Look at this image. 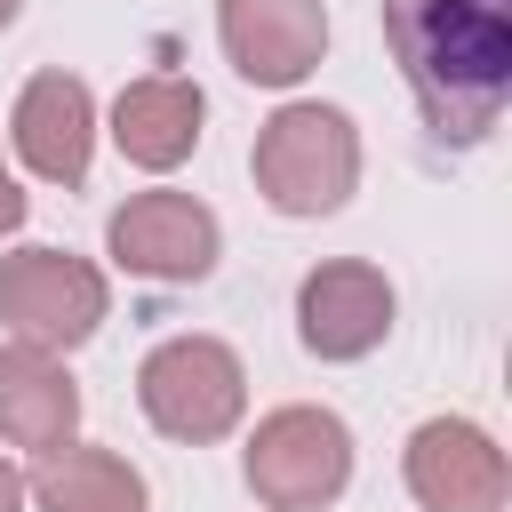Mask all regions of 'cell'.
Instances as JSON below:
<instances>
[{
  "label": "cell",
  "mask_w": 512,
  "mask_h": 512,
  "mask_svg": "<svg viewBox=\"0 0 512 512\" xmlns=\"http://www.w3.org/2000/svg\"><path fill=\"white\" fill-rule=\"evenodd\" d=\"M248 176L264 192V208L280 216H336L360 184V128L352 112L320 104V96H288L248 152Z\"/></svg>",
  "instance_id": "cell-2"
},
{
  "label": "cell",
  "mask_w": 512,
  "mask_h": 512,
  "mask_svg": "<svg viewBox=\"0 0 512 512\" xmlns=\"http://www.w3.org/2000/svg\"><path fill=\"white\" fill-rule=\"evenodd\" d=\"M216 40L240 80L296 88L328 56V8L320 0H216Z\"/></svg>",
  "instance_id": "cell-10"
},
{
  "label": "cell",
  "mask_w": 512,
  "mask_h": 512,
  "mask_svg": "<svg viewBox=\"0 0 512 512\" xmlns=\"http://www.w3.org/2000/svg\"><path fill=\"white\" fill-rule=\"evenodd\" d=\"M384 48L440 144L496 136L512 104V0H384Z\"/></svg>",
  "instance_id": "cell-1"
},
{
  "label": "cell",
  "mask_w": 512,
  "mask_h": 512,
  "mask_svg": "<svg viewBox=\"0 0 512 512\" xmlns=\"http://www.w3.org/2000/svg\"><path fill=\"white\" fill-rule=\"evenodd\" d=\"M24 208H32V200H24V184H16V168H8V152H0V240L24 224Z\"/></svg>",
  "instance_id": "cell-14"
},
{
  "label": "cell",
  "mask_w": 512,
  "mask_h": 512,
  "mask_svg": "<svg viewBox=\"0 0 512 512\" xmlns=\"http://www.w3.org/2000/svg\"><path fill=\"white\" fill-rule=\"evenodd\" d=\"M136 408L160 440L208 448L248 416V368L224 336H160L136 368Z\"/></svg>",
  "instance_id": "cell-3"
},
{
  "label": "cell",
  "mask_w": 512,
  "mask_h": 512,
  "mask_svg": "<svg viewBox=\"0 0 512 512\" xmlns=\"http://www.w3.org/2000/svg\"><path fill=\"white\" fill-rule=\"evenodd\" d=\"M392 312L400 296L368 256H328L296 280V336L312 360H368L392 336Z\"/></svg>",
  "instance_id": "cell-8"
},
{
  "label": "cell",
  "mask_w": 512,
  "mask_h": 512,
  "mask_svg": "<svg viewBox=\"0 0 512 512\" xmlns=\"http://www.w3.org/2000/svg\"><path fill=\"white\" fill-rule=\"evenodd\" d=\"M16 8H24V0H0V32H8V24H16Z\"/></svg>",
  "instance_id": "cell-16"
},
{
  "label": "cell",
  "mask_w": 512,
  "mask_h": 512,
  "mask_svg": "<svg viewBox=\"0 0 512 512\" xmlns=\"http://www.w3.org/2000/svg\"><path fill=\"white\" fill-rule=\"evenodd\" d=\"M240 472H248V496L264 512H320L352 488V424L336 408L288 400V408L256 416Z\"/></svg>",
  "instance_id": "cell-4"
},
{
  "label": "cell",
  "mask_w": 512,
  "mask_h": 512,
  "mask_svg": "<svg viewBox=\"0 0 512 512\" xmlns=\"http://www.w3.org/2000/svg\"><path fill=\"white\" fill-rule=\"evenodd\" d=\"M80 432V384L64 368V352H40V344H0V440L8 448H64Z\"/></svg>",
  "instance_id": "cell-12"
},
{
  "label": "cell",
  "mask_w": 512,
  "mask_h": 512,
  "mask_svg": "<svg viewBox=\"0 0 512 512\" xmlns=\"http://www.w3.org/2000/svg\"><path fill=\"white\" fill-rule=\"evenodd\" d=\"M112 312V280L72 248H16L0 256V328L40 352H80Z\"/></svg>",
  "instance_id": "cell-5"
},
{
  "label": "cell",
  "mask_w": 512,
  "mask_h": 512,
  "mask_svg": "<svg viewBox=\"0 0 512 512\" xmlns=\"http://www.w3.org/2000/svg\"><path fill=\"white\" fill-rule=\"evenodd\" d=\"M400 480L424 512H504L512 464L472 416H424L400 448Z\"/></svg>",
  "instance_id": "cell-7"
},
{
  "label": "cell",
  "mask_w": 512,
  "mask_h": 512,
  "mask_svg": "<svg viewBox=\"0 0 512 512\" xmlns=\"http://www.w3.org/2000/svg\"><path fill=\"white\" fill-rule=\"evenodd\" d=\"M24 504H32V512H152V488H144V472H136L120 448H80V440H64V448H48L40 472L24 480Z\"/></svg>",
  "instance_id": "cell-13"
},
{
  "label": "cell",
  "mask_w": 512,
  "mask_h": 512,
  "mask_svg": "<svg viewBox=\"0 0 512 512\" xmlns=\"http://www.w3.org/2000/svg\"><path fill=\"white\" fill-rule=\"evenodd\" d=\"M200 120H208V96H200V80H184V72H144V80H128V88L112 96V144H120V160L144 168V176L184 168V160L200 152Z\"/></svg>",
  "instance_id": "cell-11"
},
{
  "label": "cell",
  "mask_w": 512,
  "mask_h": 512,
  "mask_svg": "<svg viewBox=\"0 0 512 512\" xmlns=\"http://www.w3.org/2000/svg\"><path fill=\"white\" fill-rule=\"evenodd\" d=\"M0 512H24V472L0 456Z\"/></svg>",
  "instance_id": "cell-15"
},
{
  "label": "cell",
  "mask_w": 512,
  "mask_h": 512,
  "mask_svg": "<svg viewBox=\"0 0 512 512\" xmlns=\"http://www.w3.org/2000/svg\"><path fill=\"white\" fill-rule=\"evenodd\" d=\"M104 256H112L120 272H136V280H160V288L208 280L216 256H224V224H216V208L192 200V192H136V200L112 208Z\"/></svg>",
  "instance_id": "cell-6"
},
{
  "label": "cell",
  "mask_w": 512,
  "mask_h": 512,
  "mask_svg": "<svg viewBox=\"0 0 512 512\" xmlns=\"http://www.w3.org/2000/svg\"><path fill=\"white\" fill-rule=\"evenodd\" d=\"M8 144L16 160L40 176V184H64L80 192L88 184V160H96V96L80 72H32L16 88V112H8Z\"/></svg>",
  "instance_id": "cell-9"
}]
</instances>
